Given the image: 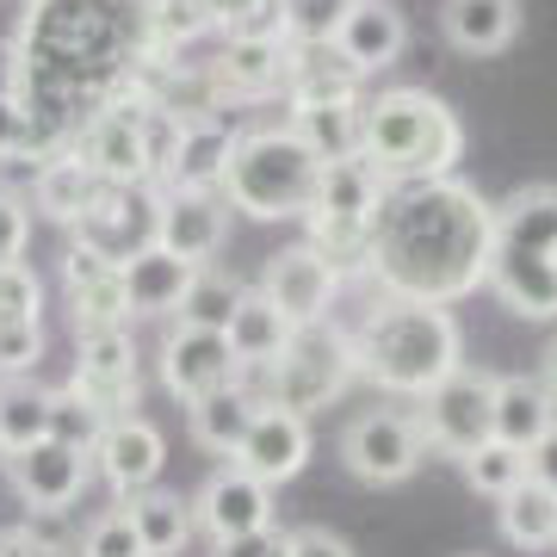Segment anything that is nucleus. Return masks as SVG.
I'll use <instances>...</instances> for the list:
<instances>
[{
  "label": "nucleus",
  "mask_w": 557,
  "mask_h": 557,
  "mask_svg": "<svg viewBox=\"0 0 557 557\" xmlns=\"http://www.w3.org/2000/svg\"><path fill=\"white\" fill-rule=\"evenodd\" d=\"M496 255V205H483L458 174L397 180L372 211V278L384 298L446 304L471 298Z\"/></svg>",
  "instance_id": "1"
},
{
  "label": "nucleus",
  "mask_w": 557,
  "mask_h": 557,
  "mask_svg": "<svg viewBox=\"0 0 557 557\" xmlns=\"http://www.w3.org/2000/svg\"><path fill=\"white\" fill-rule=\"evenodd\" d=\"M354 359L359 379L379 384L384 397L421 403L434 384H446L465 366V335L446 304H416V298H384L366 310L354 329Z\"/></svg>",
  "instance_id": "2"
},
{
  "label": "nucleus",
  "mask_w": 557,
  "mask_h": 557,
  "mask_svg": "<svg viewBox=\"0 0 557 557\" xmlns=\"http://www.w3.org/2000/svg\"><path fill=\"white\" fill-rule=\"evenodd\" d=\"M359 156L384 174V186L446 180L465 156V124L428 87H384L359 100Z\"/></svg>",
  "instance_id": "3"
},
{
  "label": "nucleus",
  "mask_w": 557,
  "mask_h": 557,
  "mask_svg": "<svg viewBox=\"0 0 557 557\" xmlns=\"http://www.w3.org/2000/svg\"><path fill=\"white\" fill-rule=\"evenodd\" d=\"M317 186H322V161L310 156V143L292 124H260V131L236 137L218 193L230 199V211L255 223H304L310 205H317Z\"/></svg>",
  "instance_id": "4"
},
{
  "label": "nucleus",
  "mask_w": 557,
  "mask_h": 557,
  "mask_svg": "<svg viewBox=\"0 0 557 557\" xmlns=\"http://www.w3.org/2000/svg\"><path fill=\"white\" fill-rule=\"evenodd\" d=\"M359 379V359H354V335L335 329V322H310L298 335L285 341V354L273 366H260V372H242V384L255 391L260 403H273V409H329V403Z\"/></svg>",
  "instance_id": "5"
},
{
  "label": "nucleus",
  "mask_w": 557,
  "mask_h": 557,
  "mask_svg": "<svg viewBox=\"0 0 557 557\" xmlns=\"http://www.w3.org/2000/svg\"><path fill=\"white\" fill-rule=\"evenodd\" d=\"M428 458V434H421L416 409H359L341 428V465L372 490L409 483Z\"/></svg>",
  "instance_id": "6"
},
{
  "label": "nucleus",
  "mask_w": 557,
  "mask_h": 557,
  "mask_svg": "<svg viewBox=\"0 0 557 557\" xmlns=\"http://www.w3.org/2000/svg\"><path fill=\"white\" fill-rule=\"evenodd\" d=\"M416 421H421V434H428V453H446L465 465L483 440H496V379L458 366L453 379L434 384L416 403Z\"/></svg>",
  "instance_id": "7"
},
{
  "label": "nucleus",
  "mask_w": 557,
  "mask_h": 557,
  "mask_svg": "<svg viewBox=\"0 0 557 557\" xmlns=\"http://www.w3.org/2000/svg\"><path fill=\"white\" fill-rule=\"evenodd\" d=\"M69 156H81L106 186H143V180H156V149H149V100H143L137 87L119 94V100L94 112V119L81 124V137Z\"/></svg>",
  "instance_id": "8"
},
{
  "label": "nucleus",
  "mask_w": 557,
  "mask_h": 557,
  "mask_svg": "<svg viewBox=\"0 0 557 557\" xmlns=\"http://www.w3.org/2000/svg\"><path fill=\"white\" fill-rule=\"evenodd\" d=\"M69 391L81 403H94L106 421L131 416L143 397V354H137V341H131V329H94V335H81Z\"/></svg>",
  "instance_id": "9"
},
{
  "label": "nucleus",
  "mask_w": 557,
  "mask_h": 557,
  "mask_svg": "<svg viewBox=\"0 0 557 557\" xmlns=\"http://www.w3.org/2000/svg\"><path fill=\"white\" fill-rule=\"evenodd\" d=\"M156 230H161V186L143 180V186H106V199L75 223V242L106 255L112 267H124L131 255L156 248Z\"/></svg>",
  "instance_id": "10"
},
{
  "label": "nucleus",
  "mask_w": 557,
  "mask_h": 557,
  "mask_svg": "<svg viewBox=\"0 0 557 557\" xmlns=\"http://www.w3.org/2000/svg\"><path fill=\"white\" fill-rule=\"evenodd\" d=\"M260 298L273 304L292 329H310V322H329V310H335V298H341V273L310 248V242H292V248L267 255Z\"/></svg>",
  "instance_id": "11"
},
{
  "label": "nucleus",
  "mask_w": 557,
  "mask_h": 557,
  "mask_svg": "<svg viewBox=\"0 0 557 557\" xmlns=\"http://www.w3.org/2000/svg\"><path fill=\"white\" fill-rule=\"evenodd\" d=\"M161 465H168V434H161L149 416H119L106 421L100 446H94V471L106 478L112 496H143V490H156Z\"/></svg>",
  "instance_id": "12"
},
{
  "label": "nucleus",
  "mask_w": 557,
  "mask_h": 557,
  "mask_svg": "<svg viewBox=\"0 0 557 557\" xmlns=\"http://www.w3.org/2000/svg\"><path fill=\"white\" fill-rule=\"evenodd\" d=\"M242 366L230 354V335H211V329H186L174 322L168 335H161V384L174 391L180 403H199L223 384H236Z\"/></svg>",
  "instance_id": "13"
},
{
  "label": "nucleus",
  "mask_w": 557,
  "mask_h": 557,
  "mask_svg": "<svg viewBox=\"0 0 557 557\" xmlns=\"http://www.w3.org/2000/svg\"><path fill=\"white\" fill-rule=\"evenodd\" d=\"M7 478H13V490L32 515H69L87 490V453L62 446V440H38L32 453L7 458Z\"/></svg>",
  "instance_id": "14"
},
{
  "label": "nucleus",
  "mask_w": 557,
  "mask_h": 557,
  "mask_svg": "<svg viewBox=\"0 0 557 557\" xmlns=\"http://www.w3.org/2000/svg\"><path fill=\"white\" fill-rule=\"evenodd\" d=\"M193 515H199V527L211 533V545L260 533V527H273V483L248 478L242 465H223V471L205 478L199 496H193Z\"/></svg>",
  "instance_id": "15"
},
{
  "label": "nucleus",
  "mask_w": 557,
  "mask_h": 557,
  "mask_svg": "<svg viewBox=\"0 0 557 557\" xmlns=\"http://www.w3.org/2000/svg\"><path fill=\"white\" fill-rule=\"evenodd\" d=\"M230 465H242L248 478L260 483H292L310 465V416H298V409H273V403H260L255 428H248V440L236 446V458Z\"/></svg>",
  "instance_id": "16"
},
{
  "label": "nucleus",
  "mask_w": 557,
  "mask_h": 557,
  "mask_svg": "<svg viewBox=\"0 0 557 557\" xmlns=\"http://www.w3.org/2000/svg\"><path fill=\"white\" fill-rule=\"evenodd\" d=\"M223 236H230V199L223 193H161V248H174L193 267H211Z\"/></svg>",
  "instance_id": "17"
},
{
  "label": "nucleus",
  "mask_w": 557,
  "mask_h": 557,
  "mask_svg": "<svg viewBox=\"0 0 557 557\" xmlns=\"http://www.w3.org/2000/svg\"><path fill=\"white\" fill-rule=\"evenodd\" d=\"M366 100V75L335 44H285V106H354Z\"/></svg>",
  "instance_id": "18"
},
{
  "label": "nucleus",
  "mask_w": 557,
  "mask_h": 557,
  "mask_svg": "<svg viewBox=\"0 0 557 557\" xmlns=\"http://www.w3.org/2000/svg\"><path fill=\"white\" fill-rule=\"evenodd\" d=\"M236 137H242V131L230 119L180 124V143H174V156H168V168L156 174V186H161V193H218Z\"/></svg>",
  "instance_id": "19"
},
{
  "label": "nucleus",
  "mask_w": 557,
  "mask_h": 557,
  "mask_svg": "<svg viewBox=\"0 0 557 557\" xmlns=\"http://www.w3.org/2000/svg\"><path fill=\"white\" fill-rule=\"evenodd\" d=\"M403 44H409V20L391 0H354L347 20L335 25V50L354 62L359 75H384L403 57Z\"/></svg>",
  "instance_id": "20"
},
{
  "label": "nucleus",
  "mask_w": 557,
  "mask_h": 557,
  "mask_svg": "<svg viewBox=\"0 0 557 557\" xmlns=\"http://www.w3.org/2000/svg\"><path fill=\"white\" fill-rule=\"evenodd\" d=\"M515 317L527 322H557V260L552 255H520V248H496L490 255V278H483Z\"/></svg>",
  "instance_id": "21"
},
{
  "label": "nucleus",
  "mask_w": 557,
  "mask_h": 557,
  "mask_svg": "<svg viewBox=\"0 0 557 557\" xmlns=\"http://www.w3.org/2000/svg\"><path fill=\"white\" fill-rule=\"evenodd\" d=\"M223 100H267L285 94V38H223L211 57Z\"/></svg>",
  "instance_id": "22"
},
{
  "label": "nucleus",
  "mask_w": 557,
  "mask_h": 557,
  "mask_svg": "<svg viewBox=\"0 0 557 557\" xmlns=\"http://www.w3.org/2000/svg\"><path fill=\"white\" fill-rule=\"evenodd\" d=\"M124 273V298H131V317H174L180 298H186V285H193V260H180L174 248H143L119 267Z\"/></svg>",
  "instance_id": "23"
},
{
  "label": "nucleus",
  "mask_w": 557,
  "mask_h": 557,
  "mask_svg": "<svg viewBox=\"0 0 557 557\" xmlns=\"http://www.w3.org/2000/svg\"><path fill=\"white\" fill-rule=\"evenodd\" d=\"M100 199H106V180L81 156H50V161H38V174H32V205H38L50 223H62V230H75Z\"/></svg>",
  "instance_id": "24"
},
{
  "label": "nucleus",
  "mask_w": 557,
  "mask_h": 557,
  "mask_svg": "<svg viewBox=\"0 0 557 557\" xmlns=\"http://www.w3.org/2000/svg\"><path fill=\"white\" fill-rule=\"evenodd\" d=\"M440 32L465 57H496L520 32V0H440Z\"/></svg>",
  "instance_id": "25"
},
{
  "label": "nucleus",
  "mask_w": 557,
  "mask_h": 557,
  "mask_svg": "<svg viewBox=\"0 0 557 557\" xmlns=\"http://www.w3.org/2000/svg\"><path fill=\"white\" fill-rule=\"evenodd\" d=\"M557 428V397L545 391V379H527V372H502L496 379V440L533 453L539 440Z\"/></svg>",
  "instance_id": "26"
},
{
  "label": "nucleus",
  "mask_w": 557,
  "mask_h": 557,
  "mask_svg": "<svg viewBox=\"0 0 557 557\" xmlns=\"http://www.w3.org/2000/svg\"><path fill=\"white\" fill-rule=\"evenodd\" d=\"M255 416H260V397H255L242 379L223 384V391H211V397H199V403H186L193 440H199L205 453H218V458H236V446L248 440Z\"/></svg>",
  "instance_id": "27"
},
{
  "label": "nucleus",
  "mask_w": 557,
  "mask_h": 557,
  "mask_svg": "<svg viewBox=\"0 0 557 557\" xmlns=\"http://www.w3.org/2000/svg\"><path fill=\"white\" fill-rule=\"evenodd\" d=\"M496 248L557 260V186H520L496 205Z\"/></svg>",
  "instance_id": "28"
},
{
  "label": "nucleus",
  "mask_w": 557,
  "mask_h": 557,
  "mask_svg": "<svg viewBox=\"0 0 557 557\" xmlns=\"http://www.w3.org/2000/svg\"><path fill=\"white\" fill-rule=\"evenodd\" d=\"M124 515H131V527H137L143 552L149 557H180L186 545H193V533H199V515H193V502L168 496V490H143V496L124 502Z\"/></svg>",
  "instance_id": "29"
},
{
  "label": "nucleus",
  "mask_w": 557,
  "mask_h": 557,
  "mask_svg": "<svg viewBox=\"0 0 557 557\" xmlns=\"http://www.w3.org/2000/svg\"><path fill=\"white\" fill-rule=\"evenodd\" d=\"M292 335H298V329L278 317V310L260 298V292H248V298L236 304V317H230V354H236L242 372L273 366V359L285 354V341H292Z\"/></svg>",
  "instance_id": "30"
},
{
  "label": "nucleus",
  "mask_w": 557,
  "mask_h": 557,
  "mask_svg": "<svg viewBox=\"0 0 557 557\" xmlns=\"http://www.w3.org/2000/svg\"><path fill=\"white\" fill-rule=\"evenodd\" d=\"M502 539L515 552H557V490L545 483H520L502 496Z\"/></svg>",
  "instance_id": "31"
},
{
  "label": "nucleus",
  "mask_w": 557,
  "mask_h": 557,
  "mask_svg": "<svg viewBox=\"0 0 557 557\" xmlns=\"http://www.w3.org/2000/svg\"><path fill=\"white\" fill-rule=\"evenodd\" d=\"M38 440H50V391H38L32 379H7L0 384V446L13 458L32 453Z\"/></svg>",
  "instance_id": "32"
},
{
  "label": "nucleus",
  "mask_w": 557,
  "mask_h": 557,
  "mask_svg": "<svg viewBox=\"0 0 557 557\" xmlns=\"http://www.w3.org/2000/svg\"><path fill=\"white\" fill-rule=\"evenodd\" d=\"M242 298H248V285H242V278L218 273V267H199L174 317L186 322V329H211V335H230V317H236V304H242Z\"/></svg>",
  "instance_id": "33"
},
{
  "label": "nucleus",
  "mask_w": 557,
  "mask_h": 557,
  "mask_svg": "<svg viewBox=\"0 0 557 557\" xmlns=\"http://www.w3.org/2000/svg\"><path fill=\"white\" fill-rule=\"evenodd\" d=\"M292 131L310 143L317 161L359 156V100L354 106H292Z\"/></svg>",
  "instance_id": "34"
},
{
  "label": "nucleus",
  "mask_w": 557,
  "mask_h": 557,
  "mask_svg": "<svg viewBox=\"0 0 557 557\" xmlns=\"http://www.w3.org/2000/svg\"><path fill=\"white\" fill-rule=\"evenodd\" d=\"M69 317H75V335H94V329H124L131 322V298H124V273L112 267V273L100 278H81V285H69Z\"/></svg>",
  "instance_id": "35"
},
{
  "label": "nucleus",
  "mask_w": 557,
  "mask_h": 557,
  "mask_svg": "<svg viewBox=\"0 0 557 557\" xmlns=\"http://www.w3.org/2000/svg\"><path fill=\"white\" fill-rule=\"evenodd\" d=\"M465 483L478 490V496H508V490H520L527 483V453L520 446H508V440H483L478 453L465 458Z\"/></svg>",
  "instance_id": "36"
},
{
  "label": "nucleus",
  "mask_w": 557,
  "mask_h": 557,
  "mask_svg": "<svg viewBox=\"0 0 557 557\" xmlns=\"http://www.w3.org/2000/svg\"><path fill=\"white\" fill-rule=\"evenodd\" d=\"M218 38H285V0H205Z\"/></svg>",
  "instance_id": "37"
},
{
  "label": "nucleus",
  "mask_w": 557,
  "mask_h": 557,
  "mask_svg": "<svg viewBox=\"0 0 557 557\" xmlns=\"http://www.w3.org/2000/svg\"><path fill=\"white\" fill-rule=\"evenodd\" d=\"M100 434H106V416L94 403H81L75 391H50V440H62V446H75V453L94 458Z\"/></svg>",
  "instance_id": "38"
},
{
  "label": "nucleus",
  "mask_w": 557,
  "mask_h": 557,
  "mask_svg": "<svg viewBox=\"0 0 557 557\" xmlns=\"http://www.w3.org/2000/svg\"><path fill=\"white\" fill-rule=\"evenodd\" d=\"M354 0H285V44H335Z\"/></svg>",
  "instance_id": "39"
},
{
  "label": "nucleus",
  "mask_w": 557,
  "mask_h": 557,
  "mask_svg": "<svg viewBox=\"0 0 557 557\" xmlns=\"http://www.w3.org/2000/svg\"><path fill=\"white\" fill-rule=\"evenodd\" d=\"M75 557H149V552H143V539H137V527H131V515H124V508H112V515H100L87 533H81Z\"/></svg>",
  "instance_id": "40"
},
{
  "label": "nucleus",
  "mask_w": 557,
  "mask_h": 557,
  "mask_svg": "<svg viewBox=\"0 0 557 557\" xmlns=\"http://www.w3.org/2000/svg\"><path fill=\"white\" fill-rule=\"evenodd\" d=\"M44 317V285L32 267H0V322H38Z\"/></svg>",
  "instance_id": "41"
},
{
  "label": "nucleus",
  "mask_w": 557,
  "mask_h": 557,
  "mask_svg": "<svg viewBox=\"0 0 557 557\" xmlns=\"http://www.w3.org/2000/svg\"><path fill=\"white\" fill-rule=\"evenodd\" d=\"M44 359V322H0V379H25Z\"/></svg>",
  "instance_id": "42"
},
{
  "label": "nucleus",
  "mask_w": 557,
  "mask_h": 557,
  "mask_svg": "<svg viewBox=\"0 0 557 557\" xmlns=\"http://www.w3.org/2000/svg\"><path fill=\"white\" fill-rule=\"evenodd\" d=\"M25 242H32V211L20 193H0V267H20Z\"/></svg>",
  "instance_id": "43"
},
{
  "label": "nucleus",
  "mask_w": 557,
  "mask_h": 557,
  "mask_svg": "<svg viewBox=\"0 0 557 557\" xmlns=\"http://www.w3.org/2000/svg\"><path fill=\"white\" fill-rule=\"evenodd\" d=\"M32 149H38V137H32L25 100H0V161H25Z\"/></svg>",
  "instance_id": "44"
},
{
  "label": "nucleus",
  "mask_w": 557,
  "mask_h": 557,
  "mask_svg": "<svg viewBox=\"0 0 557 557\" xmlns=\"http://www.w3.org/2000/svg\"><path fill=\"white\" fill-rule=\"evenodd\" d=\"M211 557H292V533L260 527V533H242V539H223V545H211Z\"/></svg>",
  "instance_id": "45"
},
{
  "label": "nucleus",
  "mask_w": 557,
  "mask_h": 557,
  "mask_svg": "<svg viewBox=\"0 0 557 557\" xmlns=\"http://www.w3.org/2000/svg\"><path fill=\"white\" fill-rule=\"evenodd\" d=\"M292 557H354V545L329 527H298L292 533Z\"/></svg>",
  "instance_id": "46"
},
{
  "label": "nucleus",
  "mask_w": 557,
  "mask_h": 557,
  "mask_svg": "<svg viewBox=\"0 0 557 557\" xmlns=\"http://www.w3.org/2000/svg\"><path fill=\"white\" fill-rule=\"evenodd\" d=\"M0 557H62L50 539H38L32 527H0Z\"/></svg>",
  "instance_id": "47"
},
{
  "label": "nucleus",
  "mask_w": 557,
  "mask_h": 557,
  "mask_svg": "<svg viewBox=\"0 0 557 557\" xmlns=\"http://www.w3.org/2000/svg\"><path fill=\"white\" fill-rule=\"evenodd\" d=\"M25 94V57L13 38H0V100H20Z\"/></svg>",
  "instance_id": "48"
},
{
  "label": "nucleus",
  "mask_w": 557,
  "mask_h": 557,
  "mask_svg": "<svg viewBox=\"0 0 557 557\" xmlns=\"http://www.w3.org/2000/svg\"><path fill=\"white\" fill-rule=\"evenodd\" d=\"M527 478L545 483V490H557V428L545 440H539L533 453H527Z\"/></svg>",
  "instance_id": "49"
},
{
  "label": "nucleus",
  "mask_w": 557,
  "mask_h": 557,
  "mask_svg": "<svg viewBox=\"0 0 557 557\" xmlns=\"http://www.w3.org/2000/svg\"><path fill=\"white\" fill-rule=\"evenodd\" d=\"M545 391L557 397V335H552V347H545Z\"/></svg>",
  "instance_id": "50"
},
{
  "label": "nucleus",
  "mask_w": 557,
  "mask_h": 557,
  "mask_svg": "<svg viewBox=\"0 0 557 557\" xmlns=\"http://www.w3.org/2000/svg\"><path fill=\"white\" fill-rule=\"evenodd\" d=\"M0 465H7V446H0Z\"/></svg>",
  "instance_id": "51"
}]
</instances>
